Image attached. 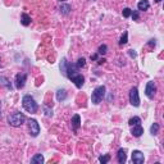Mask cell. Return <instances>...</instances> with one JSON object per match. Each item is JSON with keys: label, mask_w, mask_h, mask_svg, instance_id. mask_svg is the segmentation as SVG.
I'll use <instances>...</instances> for the list:
<instances>
[{"label": "cell", "mask_w": 164, "mask_h": 164, "mask_svg": "<svg viewBox=\"0 0 164 164\" xmlns=\"http://www.w3.org/2000/svg\"><path fill=\"white\" fill-rule=\"evenodd\" d=\"M22 105L28 113H36L37 109H39V105L31 95H24L23 99H22Z\"/></svg>", "instance_id": "obj_1"}, {"label": "cell", "mask_w": 164, "mask_h": 164, "mask_svg": "<svg viewBox=\"0 0 164 164\" xmlns=\"http://www.w3.org/2000/svg\"><path fill=\"white\" fill-rule=\"evenodd\" d=\"M69 80H71V81L73 82V83L76 85V87H77V89H81V87L83 86L85 78H83V76H82L81 73H77V75H75V76H73V77H71Z\"/></svg>", "instance_id": "obj_9"}, {"label": "cell", "mask_w": 164, "mask_h": 164, "mask_svg": "<svg viewBox=\"0 0 164 164\" xmlns=\"http://www.w3.org/2000/svg\"><path fill=\"white\" fill-rule=\"evenodd\" d=\"M132 131H131V133H132L133 137H140L141 135L144 133V128L141 127V124H136V126H132Z\"/></svg>", "instance_id": "obj_11"}, {"label": "cell", "mask_w": 164, "mask_h": 164, "mask_svg": "<svg viewBox=\"0 0 164 164\" xmlns=\"http://www.w3.org/2000/svg\"><path fill=\"white\" fill-rule=\"evenodd\" d=\"M44 110H45V114L48 117H51L53 116V110L51 109H49V108H46V106H44Z\"/></svg>", "instance_id": "obj_28"}, {"label": "cell", "mask_w": 164, "mask_h": 164, "mask_svg": "<svg viewBox=\"0 0 164 164\" xmlns=\"http://www.w3.org/2000/svg\"><path fill=\"white\" fill-rule=\"evenodd\" d=\"M155 45H157L155 40H150V41H149V46H151V48H155Z\"/></svg>", "instance_id": "obj_30"}, {"label": "cell", "mask_w": 164, "mask_h": 164, "mask_svg": "<svg viewBox=\"0 0 164 164\" xmlns=\"http://www.w3.org/2000/svg\"><path fill=\"white\" fill-rule=\"evenodd\" d=\"M130 126H136V124H141V118L140 117H132V118L128 121Z\"/></svg>", "instance_id": "obj_19"}, {"label": "cell", "mask_w": 164, "mask_h": 164, "mask_svg": "<svg viewBox=\"0 0 164 164\" xmlns=\"http://www.w3.org/2000/svg\"><path fill=\"white\" fill-rule=\"evenodd\" d=\"M59 1H60V3H64V1H65V0H59Z\"/></svg>", "instance_id": "obj_34"}, {"label": "cell", "mask_w": 164, "mask_h": 164, "mask_svg": "<svg viewBox=\"0 0 164 164\" xmlns=\"http://www.w3.org/2000/svg\"><path fill=\"white\" fill-rule=\"evenodd\" d=\"M59 9H60V13H62V14H65V15H67V14H69V13H71V9H72V8H71V5H68V4H62Z\"/></svg>", "instance_id": "obj_18"}, {"label": "cell", "mask_w": 164, "mask_h": 164, "mask_svg": "<svg viewBox=\"0 0 164 164\" xmlns=\"http://www.w3.org/2000/svg\"><path fill=\"white\" fill-rule=\"evenodd\" d=\"M104 62H105V59H104V58L103 59H99V60H97V64H103Z\"/></svg>", "instance_id": "obj_32"}, {"label": "cell", "mask_w": 164, "mask_h": 164, "mask_svg": "<svg viewBox=\"0 0 164 164\" xmlns=\"http://www.w3.org/2000/svg\"><path fill=\"white\" fill-rule=\"evenodd\" d=\"M155 92H157V86L153 81H149L146 85V89H145V95H146L149 99H154Z\"/></svg>", "instance_id": "obj_6"}, {"label": "cell", "mask_w": 164, "mask_h": 164, "mask_svg": "<svg viewBox=\"0 0 164 164\" xmlns=\"http://www.w3.org/2000/svg\"><path fill=\"white\" fill-rule=\"evenodd\" d=\"M97 59V54H92L91 55V60H96Z\"/></svg>", "instance_id": "obj_31"}, {"label": "cell", "mask_w": 164, "mask_h": 164, "mask_svg": "<svg viewBox=\"0 0 164 164\" xmlns=\"http://www.w3.org/2000/svg\"><path fill=\"white\" fill-rule=\"evenodd\" d=\"M0 85H3V86H5L8 90H13L12 83H10L9 80H8L7 77H4V76H1V77H0Z\"/></svg>", "instance_id": "obj_15"}, {"label": "cell", "mask_w": 164, "mask_h": 164, "mask_svg": "<svg viewBox=\"0 0 164 164\" xmlns=\"http://www.w3.org/2000/svg\"><path fill=\"white\" fill-rule=\"evenodd\" d=\"M85 65H86V60H85V58H80L77 60V64H76V67L80 69V68H83Z\"/></svg>", "instance_id": "obj_23"}, {"label": "cell", "mask_w": 164, "mask_h": 164, "mask_svg": "<svg viewBox=\"0 0 164 164\" xmlns=\"http://www.w3.org/2000/svg\"><path fill=\"white\" fill-rule=\"evenodd\" d=\"M65 97H67V91L64 89H59L56 91V99H58V101H63V100H65Z\"/></svg>", "instance_id": "obj_14"}, {"label": "cell", "mask_w": 164, "mask_h": 164, "mask_svg": "<svg viewBox=\"0 0 164 164\" xmlns=\"http://www.w3.org/2000/svg\"><path fill=\"white\" fill-rule=\"evenodd\" d=\"M67 59L65 58H63L62 60H60V72L63 73V75L65 76V69H67Z\"/></svg>", "instance_id": "obj_21"}, {"label": "cell", "mask_w": 164, "mask_h": 164, "mask_svg": "<svg viewBox=\"0 0 164 164\" xmlns=\"http://www.w3.org/2000/svg\"><path fill=\"white\" fill-rule=\"evenodd\" d=\"M145 160L144 154L140 151V150H133L132 153V162L135 164H142Z\"/></svg>", "instance_id": "obj_8"}, {"label": "cell", "mask_w": 164, "mask_h": 164, "mask_svg": "<svg viewBox=\"0 0 164 164\" xmlns=\"http://www.w3.org/2000/svg\"><path fill=\"white\" fill-rule=\"evenodd\" d=\"M31 163L32 164H42L44 163V157L41 154H36L35 157H32Z\"/></svg>", "instance_id": "obj_17"}, {"label": "cell", "mask_w": 164, "mask_h": 164, "mask_svg": "<svg viewBox=\"0 0 164 164\" xmlns=\"http://www.w3.org/2000/svg\"><path fill=\"white\" fill-rule=\"evenodd\" d=\"M8 122H9V124L12 126V127H21V126L26 122V117H24V114L21 113V112H15V113L10 114V116L8 117Z\"/></svg>", "instance_id": "obj_2"}, {"label": "cell", "mask_w": 164, "mask_h": 164, "mask_svg": "<svg viewBox=\"0 0 164 164\" xmlns=\"http://www.w3.org/2000/svg\"><path fill=\"white\" fill-rule=\"evenodd\" d=\"M128 54H130V56H131V58H136V56H137V54H136V51H135V50H132V49H131V50H128Z\"/></svg>", "instance_id": "obj_29"}, {"label": "cell", "mask_w": 164, "mask_h": 164, "mask_svg": "<svg viewBox=\"0 0 164 164\" xmlns=\"http://www.w3.org/2000/svg\"><path fill=\"white\" fill-rule=\"evenodd\" d=\"M117 159H118V162L121 163V164L126 163V160H127V155H126V150H124V149H119V150H118Z\"/></svg>", "instance_id": "obj_12"}, {"label": "cell", "mask_w": 164, "mask_h": 164, "mask_svg": "<svg viewBox=\"0 0 164 164\" xmlns=\"http://www.w3.org/2000/svg\"><path fill=\"white\" fill-rule=\"evenodd\" d=\"M109 160H110V155H103V157L99 158V162L103 163V164H106Z\"/></svg>", "instance_id": "obj_25"}, {"label": "cell", "mask_w": 164, "mask_h": 164, "mask_svg": "<svg viewBox=\"0 0 164 164\" xmlns=\"http://www.w3.org/2000/svg\"><path fill=\"white\" fill-rule=\"evenodd\" d=\"M21 23L23 24V26H28V24L31 23V17H30L28 14H26V13H22V15H21Z\"/></svg>", "instance_id": "obj_16"}, {"label": "cell", "mask_w": 164, "mask_h": 164, "mask_svg": "<svg viewBox=\"0 0 164 164\" xmlns=\"http://www.w3.org/2000/svg\"><path fill=\"white\" fill-rule=\"evenodd\" d=\"M150 8V3L149 0H140L137 4V9L138 10H147Z\"/></svg>", "instance_id": "obj_13"}, {"label": "cell", "mask_w": 164, "mask_h": 164, "mask_svg": "<svg viewBox=\"0 0 164 164\" xmlns=\"http://www.w3.org/2000/svg\"><path fill=\"white\" fill-rule=\"evenodd\" d=\"M71 126H72V128H73V131H75V132L81 127V118H80V116H78V114H75V116L72 117Z\"/></svg>", "instance_id": "obj_10"}, {"label": "cell", "mask_w": 164, "mask_h": 164, "mask_svg": "<svg viewBox=\"0 0 164 164\" xmlns=\"http://www.w3.org/2000/svg\"><path fill=\"white\" fill-rule=\"evenodd\" d=\"M26 80H27V75H24V73H18V75L15 76V87H17L18 90L23 89L24 83H26Z\"/></svg>", "instance_id": "obj_7"}, {"label": "cell", "mask_w": 164, "mask_h": 164, "mask_svg": "<svg viewBox=\"0 0 164 164\" xmlns=\"http://www.w3.org/2000/svg\"><path fill=\"white\" fill-rule=\"evenodd\" d=\"M28 128H30V135L32 137H36L40 133V126L36 119H32V118L28 119Z\"/></svg>", "instance_id": "obj_5"}, {"label": "cell", "mask_w": 164, "mask_h": 164, "mask_svg": "<svg viewBox=\"0 0 164 164\" xmlns=\"http://www.w3.org/2000/svg\"><path fill=\"white\" fill-rule=\"evenodd\" d=\"M158 131H159V124H158V123H153L151 127H150V133H151L153 136H155L158 133Z\"/></svg>", "instance_id": "obj_20"}, {"label": "cell", "mask_w": 164, "mask_h": 164, "mask_svg": "<svg viewBox=\"0 0 164 164\" xmlns=\"http://www.w3.org/2000/svg\"><path fill=\"white\" fill-rule=\"evenodd\" d=\"M130 103L133 106H140V96H138V90L137 87H132L130 91Z\"/></svg>", "instance_id": "obj_4"}, {"label": "cell", "mask_w": 164, "mask_h": 164, "mask_svg": "<svg viewBox=\"0 0 164 164\" xmlns=\"http://www.w3.org/2000/svg\"><path fill=\"white\" fill-rule=\"evenodd\" d=\"M122 13H123V17H124V18H128V17L131 15V13H132V10H131L130 8H124Z\"/></svg>", "instance_id": "obj_26"}, {"label": "cell", "mask_w": 164, "mask_h": 164, "mask_svg": "<svg viewBox=\"0 0 164 164\" xmlns=\"http://www.w3.org/2000/svg\"><path fill=\"white\" fill-rule=\"evenodd\" d=\"M104 96H105V86H104V85H101V86H97L96 89L92 91V95H91L92 104H95V105L100 104L103 101Z\"/></svg>", "instance_id": "obj_3"}, {"label": "cell", "mask_w": 164, "mask_h": 164, "mask_svg": "<svg viewBox=\"0 0 164 164\" xmlns=\"http://www.w3.org/2000/svg\"><path fill=\"white\" fill-rule=\"evenodd\" d=\"M106 50H108V48H106V45H100L99 46V50H97V53L100 54V55H105L106 54Z\"/></svg>", "instance_id": "obj_24"}, {"label": "cell", "mask_w": 164, "mask_h": 164, "mask_svg": "<svg viewBox=\"0 0 164 164\" xmlns=\"http://www.w3.org/2000/svg\"><path fill=\"white\" fill-rule=\"evenodd\" d=\"M128 42V32H124V34L122 35V37H121V40H119V45H124V44H127Z\"/></svg>", "instance_id": "obj_22"}, {"label": "cell", "mask_w": 164, "mask_h": 164, "mask_svg": "<svg viewBox=\"0 0 164 164\" xmlns=\"http://www.w3.org/2000/svg\"><path fill=\"white\" fill-rule=\"evenodd\" d=\"M131 15H132L133 21H138V18H140V14H138V10H133V12L131 13Z\"/></svg>", "instance_id": "obj_27"}, {"label": "cell", "mask_w": 164, "mask_h": 164, "mask_svg": "<svg viewBox=\"0 0 164 164\" xmlns=\"http://www.w3.org/2000/svg\"><path fill=\"white\" fill-rule=\"evenodd\" d=\"M160 1H162V0H155V3H160Z\"/></svg>", "instance_id": "obj_33"}]
</instances>
